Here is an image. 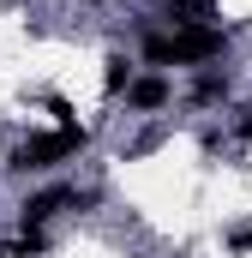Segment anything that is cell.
<instances>
[{
	"instance_id": "1",
	"label": "cell",
	"mask_w": 252,
	"mask_h": 258,
	"mask_svg": "<svg viewBox=\"0 0 252 258\" xmlns=\"http://www.w3.org/2000/svg\"><path fill=\"white\" fill-rule=\"evenodd\" d=\"M138 54L150 66H210L228 54V30L216 24H168V30H144Z\"/></svg>"
},
{
	"instance_id": "2",
	"label": "cell",
	"mask_w": 252,
	"mask_h": 258,
	"mask_svg": "<svg viewBox=\"0 0 252 258\" xmlns=\"http://www.w3.org/2000/svg\"><path fill=\"white\" fill-rule=\"evenodd\" d=\"M84 150H90V132H84V126L30 132V138H18V144L6 150V168H12V174H54L60 162L84 156Z\"/></svg>"
},
{
	"instance_id": "3",
	"label": "cell",
	"mask_w": 252,
	"mask_h": 258,
	"mask_svg": "<svg viewBox=\"0 0 252 258\" xmlns=\"http://www.w3.org/2000/svg\"><path fill=\"white\" fill-rule=\"evenodd\" d=\"M168 102H174V78H162V72H138L132 90H126V108L132 114H162Z\"/></svg>"
},
{
	"instance_id": "4",
	"label": "cell",
	"mask_w": 252,
	"mask_h": 258,
	"mask_svg": "<svg viewBox=\"0 0 252 258\" xmlns=\"http://www.w3.org/2000/svg\"><path fill=\"white\" fill-rule=\"evenodd\" d=\"M228 96H234V78H228L222 66H198V72H192V90H186L192 108H222Z\"/></svg>"
},
{
	"instance_id": "5",
	"label": "cell",
	"mask_w": 252,
	"mask_h": 258,
	"mask_svg": "<svg viewBox=\"0 0 252 258\" xmlns=\"http://www.w3.org/2000/svg\"><path fill=\"white\" fill-rule=\"evenodd\" d=\"M48 252H54L48 228H18L12 240H0V258H48Z\"/></svg>"
},
{
	"instance_id": "6",
	"label": "cell",
	"mask_w": 252,
	"mask_h": 258,
	"mask_svg": "<svg viewBox=\"0 0 252 258\" xmlns=\"http://www.w3.org/2000/svg\"><path fill=\"white\" fill-rule=\"evenodd\" d=\"M132 78H138V72H132V54L114 48V54L102 60V90H108V96H126V90H132Z\"/></svg>"
},
{
	"instance_id": "7",
	"label": "cell",
	"mask_w": 252,
	"mask_h": 258,
	"mask_svg": "<svg viewBox=\"0 0 252 258\" xmlns=\"http://www.w3.org/2000/svg\"><path fill=\"white\" fill-rule=\"evenodd\" d=\"M216 0H168V24H210Z\"/></svg>"
},
{
	"instance_id": "8",
	"label": "cell",
	"mask_w": 252,
	"mask_h": 258,
	"mask_svg": "<svg viewBox=\"0 0 252 258\" xmlns=\"http://www.w3.org/2000/svg\"><path fill=\"white\" fill-rule=\"evenodd\" d=\"M228 252H234V258H252V222H234V228H228Z\"/></svg>"
},
{
	"instance_id": "9",
	"label": "cell",
	"mask_w": 252,
	"mask_h": 258,
	"mask_svg": "<svg viewBox=\"0 0 252 258\" xmlns=\"http://www.w3.org/2000/svg\"><path fill=\"white\" fill-rule=\"evenodd\" d=\"M234 138H240V144H252V102L234 114Z\"/></svg>"
},
{
	"instance_id": "10",
	"label": "cell",
	"mask_w": 252,
	"mask_h": 258,
	"mask_svg": "<svg viewBox=\"0 0 252 258\" xmlns=\"http://www.w3.org/2000/svg\"><path fill=\"white\" fill-rule=\"evenodd\" d=\"M90 6H96V0H90Z\"/></svg>"
}]
</instances>
